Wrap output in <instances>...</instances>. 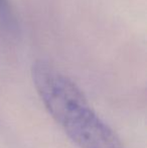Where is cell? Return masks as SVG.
<instances>
[{
  "label": "cell",
  "mask_w": 147,
  "mask_h": 148,
  "mask_svg": "<svg viewBox=\"0 0 147 148\" xmlns=\"http://www.w3.org/2000/svg\"><path fill=\"white\" fill-rule=\"evenodd\" d=\"M31 76L45 108L65 131L93 112L78 86L49 62H34Z\"/></svg>",
  "instance_id": "1"
},
{
  "label": "cell",
  "mask_w": 147,
  "mask_h": 148,
  "mask_svg": "<svg viewBox=\"0 0 147 148\" xmlns=\"http://www.w3.org/2000/svg\"><path fill=\"white\" fill-rule=\"evenodd\" d=\"M8 11V4L7 0H0V13L6 15Z\"/></svg>",
  "instance_id": "2"
}]
</instances>
